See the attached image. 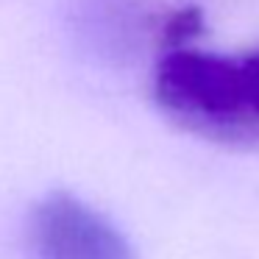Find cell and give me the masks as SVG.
I'll return each instance as SVG.
<instances>
[{"mask_svg":"<svg viewBox=\"0 0 259 259\" xmlns=\"http://www.w3.org/2000/svg\"><path fill=\"white\" fill-rule=\"evenodd\" d=\"M34 259H134L125 234L73 192H48L28 218Z\"/></svg>","mask_w":259,"mask_h":259,"instance_id":"1","label":"cell"},{"mask_svg":"<svg viewBox=\"0 0 259 259\" xmlns=\"http://www.w3.org/2000/svg\"><path fill=\"white\" fill-rule=\"evenodd\" d=\"M203 28V17L198 9H181L173 12L162 25V45L164 48H179V45H190Z\"/></svg>","mask_w":259,"mask_h":259,"instance_id":"2","label":"cell"}]
</instances>
